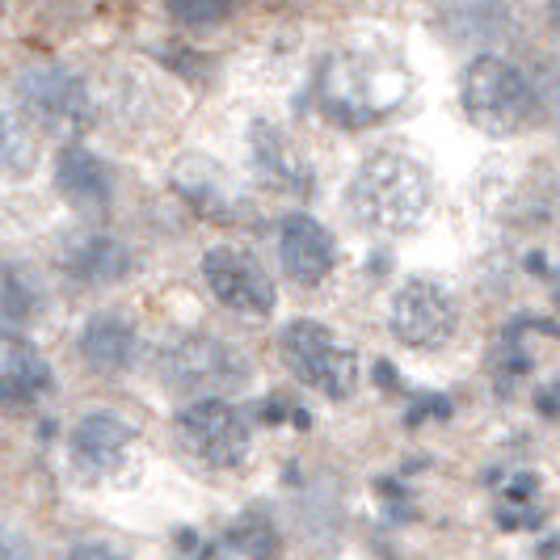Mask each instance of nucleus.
<instances>
[{
    "label": "nucleus",
    "mask_w": 560,
    "mask_h": 560,
    "mask_svg": "<svg viewBox=\"0 0 560 560\" xmlns=\"http://www.w3.org/2000/svg\"><path fill=\"white\" fill-rule=\"evenodd\" d=\"M405 97H409L405 63L375 47H341L316 72V106L334 127L346 131L384 122L393 110H400Z\"/></svg>",
    "instance_id": "obj_1"
},
{
    "label": "nucleus",
    "mask_w": 560,
    "mask_h": 560,
    "mask_svg": "<svg viewBox=\"0 0 560 560\" xmlns=\"http://www.w3.org/2000/svg\"><path fill=\"white\" fill-rule=\"evenodd\" d=\"M459 106L468 114V122L489 140H510V136H523L527 127H544L527 68L498 51H485V56L477 51L464 63Z\"/></svg>",
    "instance_id": "obj_3"
},
{
    "label": "nucleus",
    "mask_w": 560,
    "mask_h": 560,
    "mask_svg": "<svg viewBox=\"0 0 560 560\" xmlns=\"http://www.w3.org/2000/svg\"><path fill=\"white\" fill-rule=\"evenodd\" d=\"M0 560H34L30 539L9 523H0Z\"/></svg>",
    "instance_id": "obj_28"
},
{
    "label": "nucleus",
    "mask_w": 560,
    "mask_h": 560,
    "mask_svg": "<svg viewBox=\"0 0 560 560\" xmlns=\"http://www.w3.org/2000/svg\"><path fill=\"white\" fill-rule=\"evenodd\" d=\"M388 329L409 350H421V354L443 350L451 337L459 334V300L451 295L447 282L413 275L393 291Z\"/></svg>",
    "instance_id": "obj_5"
},
{
    "label": "nucleus",
    "mask_w": 560,
    "mask_h": 560,
    "mask_svg": "<svg viewBox=\"0 0 560 560\" xmlns=\"http://www.w3.org/2000/svg\"><path fill=\"white\" fill-rule=\"evenodd\" d=\"M249 161L270 190L291 198L316 195V168H312V161L300 152V143L291 140L282 127H275L270 118H257L249 127Z\"/></svg>",
    "instance_id": "obj_11"
},
{
    "label": "nucleus",
    "mask_w": 560,
    "mask_h": 560,
    "mask_svg": "<svg viewBox=\"0 0 560 560\" xmlns=\"http://www.w3.org/2000/svg\"><path fill=\"white\" fill-rule=\"evenodd\" d=\"M451 413H455V400H451L447 393H425L413 400V409L405 413V421H409V425H421V421H447Z\"/></svg>",
    "instance_id": "obj_27"
},
{
    "label": "nucleus",
    "mask_w": 560,
    "mask_h": 560,
    "mask_svg": "<svg viewBox=\"0 0 560 560\" xmlns=\"http://www.w3.org/2000/svg\"><path fill=\"white\" fill-rule=\"evenodd\" d=\"M18 97L30 118L51 136H81L93 127V114H97L84 77L68 63H30L18 77Z\"/></svg>",
    "instance_id": "obj_6"
},
{
    "label": "nucleus",
    "mask_w": 560,
    "mask_h": 560,
    "mask_svg": "<svg viewBox=\"0 0 560 560\" xmlns=\"http://www.w3.org/2000/svg\"><path fill=\"white\" fill-rule=\"evenodd\" d=\"M77 346H81L89 366H97V371H127V366L136 363L140 334H136V325L122 312H97V316L84 320Z\"/></svg>",
    "instance_id": "obj_19"
},
{
    "label": "nucleus",
    "mask_w": 560,
    "mask_h": 560,
    "mask_svg": "<svg viewBox=\"0 0 560 560\" xmlns=\"http://www.w3.org/2000/svg\"><path fill=\"white\" fill-rule=\"evenodd\" d=\"M279 354L287 371L312 393L329 396V400H350L359 393V380H363L359 350L346 346L337 329L312 320V316H295L282 325Z\"/></svg>",
    "instance_id": "obj_4"
},
{
    "label": "nucleus",
    "mask_w": 560,
    "mask_h": 560,
    "mask_svg": "<svg viewBox=\"0 0 560 560\" xmlns=\"http://www.w3.org/2000/svg\"><path fill=\"white\" fill-rule=\"evenodd\" d=\"M136 447V425L118 413H89L72 430V464L84 477H110Z\"/></svg>",
    "instance_id": "obj_13"
},
{
    "label": "nucleus",
    "mask_w": 560,
    "mask_h": 560,
    "mask_svg": "<svg viewBox=\"0 0 560 560\" xmlns=\"http://www.w3.org/2000/svg\"><path fill=\"white\" fill-rule=\"evenodd\" d=\"M34 156H38V148H34L30 122L9 102H0V173L4 177L9 173H26L34 165Z\"/></svg>",
    "instance_id": "obj_23"
},
{
    "label": "nucleus",
    "mask_w": 560,
    "mask_h": 560,
    "mask_svg": "<svg viewBox=\"0 0 560 560\" xmlns=\"http://www.w3.org/2000/svg\"><path fill=\"white\" fill-rule=\"evenodd\" d=\"M177 434L211 468H241L253 447V430L245 413L220 396H202L195 405H186L177 413Z\"/></svg>",
    "instance_id": "obj_7"
},
{
    "label": "nucleus",
    "mask_w": 560,
    "mask_h": 560,
    "mask_svg": "<svg viewBox=\"0 0 560 560\" xmlns=\"http://www.w3.org/2000/svg\"><path fill=\"white\" fill-rule=\"evenodd\" d=\"M51 393V363L22 337H0V409H30Z\"/></svg>",
    "instance_id": "obj_14"
},
{
    "label": "nucleus",
    "mask_w": 560,
    "mask_h": 560,
    "mask_svg": "<svg viewBox=\"0 0 560 560\" xmlns=\"http://www.w3.org/2000/svg\"><path fill=\"white\" fill-rule=\"evenodd\" d=\"M173 190L182 195V202L195 211L198 220L220 228L253 224V207L245 195L224 177V168L207 156H177L173 161Z\"/></svg>",
    "instance_id": "obj_10"
},
{
    "label": "nucleus",
    "mask_w": 560,
    "mask_h": 560,
    "mask_svg": "<svg viewBox=\"0 0 560 560\" xmlns=\"http://www.w3.org/2000/svg\"><path fill=\"white\" fill-rule=\"evenodd\" d=\"M182 539H186V544H182V548H186V557L182 560H224V552H220L215 544H202L195 532H186Z\"/></svg>",
    "instance_id": "obj_31"
},
{
    "label": "nucleus",
    "mask_w": 560,
    "mask_h": 560,
    "mask_svg": "<svg viewBox=\"0 0 560 560\" xmlns=\"http://www.w3.org/2000/svg\"><path fill=\"white\" fill-rule=\"evenodd\" d=\"M548 30H552V38L560 43V0H552V4H548Z\"/></svg>",
    "instance_id": "obj_32"
},
{
    "label": "nucleus",
    "mask_w": 560,
    "mask_h": 560,
    "mask_svg": "<svg viewBox=\"0 0 560 560\" xmlns=\"http://www.w3.org/2000/svg\"><path fill=\"white\" fill-rule=\"evenodd\" d=\"M68 560H131V557H122V552H118V548H110V544L84 539V544H77V548L68 552Z\"/></svg>",
    "instance_id": "obj_29"
},
{
    "label": "nucleus",
    "mask_w": 560,
    "mask_h": 560,
    "mask_svg": "<svg viewBox=\"0 0 560 560\" xmlns=\"http://www.w3.org/2000/svg\"><path fill=\"white\" fill-rule=\"evenodd\" d=\"M527 77L535 84V102H539V122L560 127V63L557 59H532Z\"/></svg>",
    "instance_id": "obj_24"
},
{
    "label": "nucleus",
    "mask_w": 560,
    "mask_h": 560,
    "mask_svg": "<svg viewBox=\"0 0 560 560\" xmlns=\"http://www.w3.org/2000/svg\"><path fill=\"white\" fill-rule=\"evenodd\" d=\"M202 282L236 316L266 320V316H275V308H279L275 279L261 270V261L253 253L236 249V245H215V249L202 253Z\"/></svg>",
    "instance_id": "obj_8"
},
{
    "label": "nucleus",
    "mask_w": 560,
    "mask_h": 560,
    "mask_svg": "<svg viewBox=\"0 0 560 560\" xmlns=\"http://www.w3.org/2000/svg\"><path fill=\"white\" fill-rule=\"evenodd\" d=\"M346 211L375 236H400L430 211V173L405 152H371L346 182Z\"/></svg>",
    "instance_id": "obj_2"
},
{
    "label": "nucleus",
    "mask_w": 560,
    "mask_h": 560,
    "mask_svg": "<svg viewBox=\"0 0 560 560\" xmlns=\"http://www.w3.org/2000/svg\"><path fill=\"white\" fill-rule=\"evenodd\" d=\"M535 413L560 421V375L552 380V384H544V388L535 393Z\"/></svg>",
    "instance_id": "obj_30"
},
{
    "label": "nucleus",
    "mask_w": 560,
    "mask_h": 560,
    "mask_svg": "<svg viewBox=\"0 0 560 560\" xmlns=\"http://www.w3.org/2000/svg\"><path fill=\"white\" fill-rule=\"evenodd\" d=\"M535 334H557L552 320H539V316H514L502 329L498 346H493V359H489V380L502 396H514L535 371Z\"/></svg>",
    "instance_id": "obj_17"
},
{
    "label": "nucleus",
    "mask_w": 560,
    "mask_h": 560,
    "mask_svg": "<svg viewBox=\"0 0 560 560\" xmlns=\"http://www.w3.org/2000/svg\"><path fill=\"white\" fill-rule=\"evenodd\" d=\"M493 523H498L502 532H535V527L544 523V505L539 502H532V505L498 502L493 505Z\"/></svg>",
    "instance_id": "obj_26"
},
{
    "label": "nucleus",
    "mask_w": 560,
    "mask_h": 560,
    "mask_svg": "<svg viewBox=\"0 0 560 560\" xmlns=\"http://www.w3.org/2000/svg\"><path fill=\"white\" fill-rule=\"evenodd\" d=\"M63 270L77 282L89 287H106V282H122L136 270V253L122 236L110 232H81L63 245Z\"/></svg>",
    "instance_id": "obj_15"
},
{
    "label": "nucleus",
    "mask_w": 560,
    "mask_h": 560,
    "mask_svg": "<svg viewBox=\"0 0 560 560\" xmlns=\"http://www.w3.org/2000/svg\"><path fill=\"white\" fill-rule=\"evenodd\" d=\"M434 26L443 30L447 43H459V47H480L493 51L502 38H510L514 30V13L502 0H464V4H447L434 13Z\"/></svg>",
    "instance_id": "obj_16"
},
{
    "label": "nucleus",
    "mask_w": 560,
    "mask_h": 560,
    "mask_svg": "<svg viewBox=\"0 0 560 560\" xmlns=\"http://www.w3.org/2000/svg\"><path fill=\"white\" fill-rule=\"evenodd\" d=\"M505 224L523 232L560 228V177L557 173H532L518 182V190L505 198Z\"/></svg>",
    "instance_id": "obj_20"
},
{
    "label": "nucleus",
    "mask_w": 560,
    "mask_h": 560,
    "mask_svg": "<svg viewBox=\"0 0 560 560\" xmlns=\"http://www.w3.org/2000/svg\"><path fill=\"white\" fill-rule=\"evenodd\" d=\"M165 371L177 388H190V393H241L249 384V363L241 350H232L220 337H182L173 350L165 354Z\"/></svg>",
    "instance_id": "obj_9"
},
{
    "label": "nucleus",
    "mask_w": 560,
    "mask_h": 560,
    "mask_svg": "<svg viewBox=\"0 0 560 560\" xmlns=\"http://www.w3.org/2000/svg\"><path fill=\"white\" fill-rule=\"evenodd\" d=\"M224 548L236 552L241 560H279L282 557V532L275 514L266 505H249L241 510L224 532Z\"/></svg>",
    "instance_id": "obj_21"
},
{
    "label": "nucleus",
    "mask_w": 560,
    "mask_h": 560,
    "mask_svg": "<svg viewBox=\"0 0 560 560\" xmlns=\"http://www.w3.org/2000/svg\"><path fill=\"white\" fill-rule=\"evenodd\" d=\"M168 18L182 22V26H220V22L232 18V4H215V0L195 4V0H182V4H168Z\"/></svg>",
    "instance_id": "obj_25"
},
{
    "label": "nucleus",
    "mask_w": 560,
    "mask_h": 560,
    "mask_svg": "<svg viewBox=\"0 0 560 560\" xmlns=\"http://www.w3.org/2000/svg\"><path fill=\"white\" fill-rule=\"evenodd\" d=\"M279 261L282 275L300 287H320L337 266L334 232L308 211H287L279 220Z\"/></svg>",
    "instance_id": "obj_12"
},
{
    "label": "nucleus",
    "mask_w": 560,
    "mask_h": 560,
    "mask_svg": "<svg viewBox=\"0 0 560 560\" xmlns=\"http://www.w3.org/2000/svg\"><path fill=\"white\" fill-rule=\"evenodd\" d=\"M43 312V287L22 261L0 257V325L22 329Z\"/></svg>",
    "instance_id": "obj_22"
},
{
    "label": "nucleus",
    "mask_w": 560,
    "mask_h": 560,
    "mask_svg": "<svg viewBox=\"0 0 560 560\" xmlns=\"http://www.w3.org/2000/svg\"><path fill=\"white\" fill-rule=\"evenodd\" d=\"M0 13H4V9H0Z\"/></svg>",
    "instance_id": "obj_33"
},
{
    "label": "nucleus",
    "mask_w": 560,
    "mask_h": 560,
    "mask_svg": "<svg viewBox=\"0 0 560 560\" xmlns=\"http://www.w3.org/2000/svg\"><path fill=\"white\" fill-rule=\"evenodd\" d=\"M56 186L59 195L68 198L81 211H102L114 195L110 165L102 156H93L81 143H68L56 156Z\"/></svg>",
    "instance_id": "obj_18"
}]
</instances>
